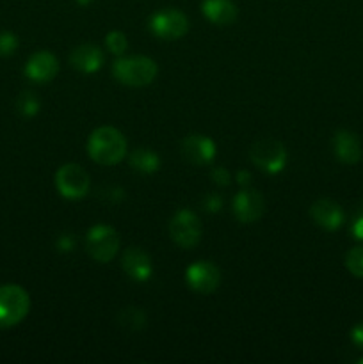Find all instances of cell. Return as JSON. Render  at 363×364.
<instances>
[{
	"label": "cell",
	"mask_w": 363,
	"mask_h": 364,
	"mask_svg": "<svg viewBox=\"0 0 363 364\" xmlns=\"http://www.w3.org/2000/svg\"><path fill=\"white\" fill-rule=\"evenodd\" d=\"M89 156L102 166H116L125 159L127 141L123 134L112 127L96 128L88 141Z\"/></svg>",
	"instance_id": "obj_1"
},
{
	"label": "cell",
	"mask_w": 363,
	"mask_h": 364,
	"mask_svg": "<svg viewBox=\"0 0 363 364\" xmlns=\"http://www.w3.org/2000/svg\"><path fill=\"white\" fill-rule=\"evenodd\" d=\"M112 73L121 84L142 87L155 80L157 64L148 57H125L114 63Z\"/></svg>",
	"instance_id": "obj_2"
},
{
	"label": "cell",
	"mask_w": 363,
	"mask_h": 364,
	"mask_svg": "<svg viewBox=\"0 0 363 364\" xmlns=\"http://www.w3.org/2000/svg\"><path fill=\"white\" fill-rule=\"evenodd\" d=\"M28 308H31V299L23 288L16 284L0 287V327L2 329L20 323L27 316Z\"/></svg>",
	"instance_id": "obj_3"
},
{
	"label": "cell",
	"mask_w": 363,
	"mask_h": 364,
	"mask_svg": "<svg viewBox=\"0 0 363 364\" xmlns=\"http://www.w3.org/2000/svg\"><path fill=\"white\" fill-rule=\"evenodd\" d=\"M85 249L89 256L100 263H107L120 251V235L110 226H95L89 230L85 238Z\"/></svg>",
	"instance_id": "obj_4"
},
{
	"label": "cell",
	"mask_w": 363,
	"mask_h": 364,
	"mask_svg": "<svg viewBox=\"0 0 363 364\" xmlns=\"http://www.w3.org/2000/svg\"><path fill=\"white\" fill-rule=\"evenodd\" d=\"M251 160L263 173L276 174L283 171L285 164H287V149L280 141L260 139L253 144Z\"/></svg>",
	"instance_id": "obj_5"
},
{
	"label": "cell",
	"mask_w": 363,
	"mask_h": 364,
	"mask_svg": "<svg viewBox=\"0 0 363 364\" xmlns=\"http://www.w3.org/2000/svg\"><path fill=\"white\" fill-rule=\"evenodd\" d=\"M57 191L63 198L80 199L89 192V174L78 164H64L56 174Z\"/></svg>",
	"instance_id": "obj_6"
},
{
	"label": "cell",
	"mask_w": 363,
	"mask_h": 364,
	"mask_svg": "<svg viewBox=\"0 0 363 364\" xmlns=\"http://www.w3.org/2000/svg\"><path fill=\"white\" fill-rule=\"evenodd\" d=\"M169 235L174 244L180 247H194L201 238V224H199L198 215L191 210H180L174 213L169 223Z\"/></svg>",
	"instance_id": "obj_7"
},
{
	"label": "cell",
	"mask_w": 363,
	"mask_h": 364,
	"mask_svg": "<svg viewBox=\"0 0 363 364\" xmlns=\"http://www.w3.org/2000/svg\"><path fill=\"white\" fill-rule=\"evenodd\" d=\"M149 28L153 34L159 36L160 39H180L182 36L187 34L189 31V20L184 13L177 9H164L153 14L152 21H149Z\"/></svg>",
	"instance_id": "obj_8"
},
{
	"label": "cell",
	"mask_w": 363,
	"mask_h": 364,
	"mask_svg": "<svg viewBox=\"0 0 363 364\" xmlns=\"http://www.w3.org/2000/svg\"><path fill=\"white\" fill-rule=\"evenodd\" d=\"M187 283L198 294L210 295L219 287L221 272L214 263L196 262L187 269Z\"/></svg>",
	"instance_id": "obj_9"
},
{
	"label": "cell",
	"mask_w": 363,
	"mask_h": 364,
	"mask_svg": "<svg viewBox=\"0 0 363 364\" xmlns=\"http://www.w3.org/2000/svg\"><path fill=\"white\" fill-rule=\"evenodd\" d=\"M263 210H265V201L258 191L246 188L233 198V213L241 223H256L263 215Z\"/></svg>",
	"instance_id": "obj_10"
},
{
	"label": "cell",
	"mask_w": 363,
	"mask_h": 364,
	"mask_svg": "<svg viewBox=\"0 0 363 364\" xmlns=\"http://www.w3.org/2000/svg\"><path fill=\"white\" fill-rule=\"evenodd\" d=\"M182 155L194 166H206L216 156V144L212 139L205 137V135H187L182 142Z\"/></svg>",
	"instance_id": "obj_11"
},
{
	"label": "cell",
	"mask_w": 363,
	"mask_h": 364,
	"mask_svg": "<svg viewBox=\"0 0 363 364\" xmlns=\"http://www.w3.org/2000/svg\"><path fill=\"white\" fill-rule=\"evenodd\" d=\"M59 71V60L53 53L41 50V52H36L31 59L27 60V66H25V75H27L31 80L34 82H45L52 80L53 77Z\"/></svg>",
	"instance_id": "obj_12"
},
{
	"label": "cell",
	"mask_w": 363,
	"mask_h": 364,
	"mask_svg": "<svg viewBox=\"0 0 363 364\" xmlns=\"http://www.w3.org/2000/svg\"><path fill=\"white\" fill-rule=\"evenodd\" d=\"M310 215L315 220L317 226L327 231L338 230L344 224V212H342L340 205L331 199H319L317 203H313L310 208Z\"/></svg>",
	"instance_id": "obj_13"
},
{
	"label": "cell",
	"mask_w": 363,
	"mask_h": 364,
	"mask_svg": "<svg viewBox=\"0 0 363 364\" xmlns=\"http://www.w3.org/2000/svg\"><path fill=\"white\" fill-rule=\"evenodd\" d=\"M121 267L134 281H148L153 272L152 259L142 249L128 247L121 258Z\"/></svg>",
	"instance_id": "obj_14"
},
{
	"label": "cell",
	"mask_w": 363,
	"mask_h": 364,
	"mask_svg": "<svg viewBox=\"0 0 363 364\" xmlns=\"http://www.w3.org/2000/svg\"><path fill=\"white\" fill-rule=\"evenodd\" d=\"M71 66L82 73H95L103 66V52L95 45H80L71 52Z\"/></svg>",
	"instance_id": "obj_15"
},
{
	"label": "cell",
	"mask_w": 363,
	"mask_h": 364,
	"mask_svg": "<svg viewBox=\"0 0 363 364\" xmlns=\"http://www.w3.org/2000/svg\"><path fill=\"white\" fill-rule=\"evenodd\" d=\"M335 155L344 164H356L362 159V144L352 132L340 130L333 139Z\"/></svg>",
	"instance_id": "obj_16"
},
{
	"label": "cell",
	"mask_w": 363,
	"mask_h": 364,
	"mask_svg": "<svg viewBox=\"0 0 363 364\" xmlns=\"http://www.w3.org/2000/svg\"><path fill=\"white\" fill-rule=\"evenodd\" d=\"M203 14L216 25H230L237 20V6L231 0H203Z\"/></svg>",
	"instance_id": "obj_17"
},
{
	"label": "cell",
	"mask_w": 363,
	"mask_h": 364,
	"mask_svg": "<svg viewBox=\"0 0 363 364\" xmlns=\"http://www.w3.org/2000/svg\"><path fill=\"white\" fill-rule=\"evenodd\" d=\"M130 166L134 167L139 173H155L160 166V160L157 156L155 151L148 148H139L135 151H132L130 155Z\"/></svg>",
	"instance_id": "obj_18"
},
{
	"label": "cell",
	"mask_w": 363,
	"mask_h": 364,
	"mask_svg": "<svg viewBox=\"0 0 363 364\" xmlns=\"http://www.w3.org/2000/svg\"><path fill=\"white\" fill-rule=\"evenodd\" d=\"M117 322H120L121 326L128 331H139L144 327L146 316L141 309L130 306V308H125L123 311L120 313V318H117Z\"/></svg>",
	"instance_id": "obj_19"
},
{
	"label": "cell",
	"mask_w": 363,
	"mask_h": 364,
	"mask_svg": "<svg viewBox=\"0 0 363 364\" xmlns=\"http://www.w3.org/2000/svg\"><path fill=\"white\" fill-rule=\"evenodd\" d=\"M39 107H41V103H39L38 96H36L34 92L25 91L18 96L16 109L21 116H27V117L36 116V114L39 112Z\"/></svg>",
	"instance_id": "obj_20"
},
{
	"label": "cell",
	"mask_w": 363,
	"mask_h": 364,
	"mask_svg": "<svg viewBox=\"0 0 363 364\" xmlns=\"http://www.w3.org/2000/svg\"><path fill=\"white\" fill-rule=\"evenodd\" d=\"M345 267L356 277H363V247H354L345 258Z\"/></svg>",
	"instance_id": "obj_21"
},
{
	"label": "cell",
	"mask_w": 363,
	"mask_h": 364,
	"mask_svg": "<svg viewBox=\"0 0 363 364\" xmlns=\"http://www.w3.org/2000/svg\"><path fill=\"white\" fill-rule=\"evenodd\" d=\"M105 45H107V48L110 50V52L116 53V55H121V53L127 52V48H128L127 36H125L123 32H120V31L109 32V34H107V38H105Z\"/></svg>",
	"instance_id": "obj_22"
},
{
	"label": "cell",
	"mask_w": 363,
	"mask_h": 364,
	"mask_svg": "<svg viewBox=\"0 0 363 364\" xmlns=\"http://www.w3.org/2000/svg\"><path fill=\"white\" fill-rule=\"evenodd\" d=\"M18 38L13 32H0V57H9L16 52Z\"/></svg>",
	"instance_id": "obj_23"
},
{
	"label": "cell",
	"mask_w": 363,
	"mask_h": 364,
	"mask_svg": "<svg viewBox=\"0 0 363 364\" xmlns=\"http://www.w3.org/2000/svg\"><path fill=\"white\" fill-rule=\"evenodd\" d=\"M212 180L214 183L221 185V187H228V185H230L231 176L224 167H216V169L212 171Z\"/></svg>",
	"instance_id": "obj_24"
},
{
	"label": "cell",
	"mask_w": 363,
	"mask_h": 364,
	"mask_svg": "<svg viewBox=\"0 0 363 364\" xmlns=\"http://www.w3.org/2000/svg\"><path fill=\"white\" fill-rule=\"evenodd\" d=\"M221 206H223V199L217 194H209L203 201V208L209 210V212H219Z\"/></svg>",
	"instance_id": "obj_25"
},
{
	"label": "cell",
	"mask_w": 363,
	"mask_h": 364,
	"mask_svg": "<svg viewBox=\"0 0 363 364\" xmlns=\"http://www.w3.org/2000/svg\"><path fill=\"white\" fill-rule=\"evenodd\" d=\"M57 249L60 252H71L75 249V237L73 235H63L57 240Z\"/></svg>",
	"instance_id": "obj_26"
},
{
	"label": "cell",
	"mask_w": 363,
	"mask_h": 364,
	"mask_svg": "<svg viewBox=\"0 0 363 364\" xmlns=\"http://www.w3.org/2000/svg\"><path fill=\"white\" fill-rule=\"evenodd\" d=\"M351 340L354 341V345L358 348H363V323H358V326L352 329Z\"/></svg>",
	"instance_id": "obj_27"
},
{
	"label": "cell",
	"mask_w": 363,
	"mask_h": 364,
	"mask_svg": "<svg viewBox=\"0 0 363 364\" xmlns=\"http://www.w3.org/2000/svg\"><path fill=\"white\" fill-rule=\"evenodd\" d=\"M351 231H352V235H354V237L358 238V240H363V213L358 217V219L354 220V224H352Z\"/></svg>",
	"instance_id": "obj_28"
},
{
	"label": "cell",
	"mask_w": 363,
	"mask_h": 364,
	"mask_svg": "<svg viewBox=\"0 0 363 364\" xmlns=\"http://www.w3.org/2000/svg\"><path fill=\"white\" fill-rule=\"evenodd\" d=\"M249 180H251V174L249 171H238L237 173V183L242 185V187H248Z\"/></svg>",
	"instance_id": "obj_29"
},
{
	"label": "cell",
	"mask_w": 363,
	"mask_h": 364,
	"mask_svg": "<svg viewBox=\"0 0 363 364\" xmlns=\"http://www.w3.org/2000/svg\"><path fill=\"white\" fill-rule=\"evenodd\" d=\"M77 4H80V6H88L89 2H93V0H75Z\"/></svg>",
	"instance_id": "obj_30"
},
{
	"label": "cell",
	"mask_w": 363,
	"mask_h": 364,
	"mask_svg": "<svg viewBox=\"0 0 363 364\" xmlns=\"http://www.w3.org/2000/svg\"><path fill=\"white\" fill-rule=\"evenodd\" d=\"M362 364H363V359H362Z\"/></svg>",
	"instance_id": "obj_31"
}]
</instances>
